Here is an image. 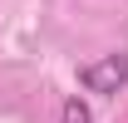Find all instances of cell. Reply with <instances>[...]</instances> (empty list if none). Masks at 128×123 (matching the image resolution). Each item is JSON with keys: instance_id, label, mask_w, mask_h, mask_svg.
<instances>
[{"instance_id": "obj_2", "label": "cell", "mask_w": 128, "mask_h": 123, "mask_svg": "<svg viewBox=\"0 0 128 123\" xmlns=\"http://www.w3.org/2000/svg\"><path fill=\"white\" fill-rule=\"evenodd\" d=\"M59 123H94V113H89V104H84L79 94H69L64 108H59Z\"/></svg>"}, {"instance_id": "obj_1", "label": "cell", "mask_w": 128, "mask_h": 123, "mask_svg": "<svg viewBox=\"0 0 128 123\" xmlns=\"http://www.w3.org/2000/svg\"><path fill=\"white\" fill-rule=\"evenodd\" d=\"M79 84L89 94H118V89H128V49L104 54V59H89L79 69Z\"/></svg>"}]
</instances>
